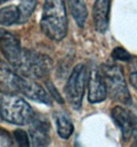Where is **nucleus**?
<instances>
[{"instance_id":"1","label":"nucleus","mask_w":137,"mask_h":147,"mask_svg":"<svg viewBox=\"0 0 137 147\" xmlns=\"http://www.w3.org/2000/svg\"><path fill=\"white\" fill-rule=\"evenodd\" d=\"M68 28L65 0H45L41 20L43 34L52 41L60 42L66 37Z\"/></svg>"},{"instance_id":"2","label":"nucleus","mask_w":137,"mask_h":147,"mask_svg":"<svg viewBox=\"0 0 137 147\" xmlns=\"http://www.w3.org/2000/svg\"><path fill=\"white\" fill-rule=\"evenodd\" d=\"M0 116L6 122L18 125H25L32 122L35 116L27 102L16 94L0 96Z\"/></svg>"},{"instance_id":"3","label":"nucleus","mask_w":137,"mask_h":147,"mask_svg":"<svg viewBox=\"0 0 137 147\" xmlns=\"http://www.w3.org/2000/svg\"><path fill=\"white\" fill-rule=\"evenodd\" d=\"M52 68V59L34 50L23 49L21 59L14 68L20 76L29 79L43 78Z\"/></svg>"},{"instance_id":"4","label":"nucleus","mask_w":137,"mask_h":147,"mask_svg":"<svg viewBox=\"0 0 137 147\" xmlns=\"http://www.w3.org/2000/svg\"><path fill=\"white\" fill-rule=\"evenodd\" d=\"M101 71L104 78L107 93L111 98L121 104L130 105L132 97L127 86L122 68L118 64H103Z\"/></svg>"},{"instance_id":"5","label":"nucleus","mask_w":137,"mask_h":147,"mask_svg":"<svg viewBox=\"0 0 137 147\" xmlns=\"http://www.w3.org/2000/svg\"><path fill=\"white\" fill-rule=\"evenodd\" d=\"M89 71L85 64H78L73 68L64 89L66 99L73 109H81Z\"/></svg>"},{"instance_id":"6","label":"nucleus","mask_w":137,"mask_h":147,"mask_svg":"<svg viewBox=\"0 0 137 147\" xmlns=\"http://www.w3.org/2000/svg\"><path fill=\"white\" fill-rule=\"evenodd\" d=\"M0 52L9 64L15 68L21 59L23 52L18 36L0 28Z\"/></svg>"},{"instance_id":"7","label":"nucleus","mask_w":137,"mask_h":147,"mask_svg":"<svg viewBox=\"0 0 137 147\" xmlns=\"http://www.w3.org/2000/svg\"><path fill=\"white\" fill-rule=\"evenodd\" d=\"M23 76L14 71L11 66L0 61V93L17 94L21 91Z\"/></svg>"},{"instance_id":"8","label":"nucleus","mask_w":137,"mask_h":147,"mask_svg":"<svg viewBox=\"0 0 137 147\" xmlns=\"http://www.w3.org/2000/svg\"><path fill=\"white\" fill-rule=\"evenodd\" d=\"M88 101L92 104L104 101L107 96L106 84L102 74L101 68L93 66L89 71L88 80Z\"/></svg>"},{"instance_id":"9","label":"nucleus","mask_w":137,"mask_h":147,"mask_svg":"<svg viewBox=\"0 0 137 147\" xmlns=\"http://www.w3.org/2000/svg\"><path fill=\"white\" fill-rule=\"evenodd\" d=\"M50 123L47 119L41 116H34L31 122L30 136L33 147H49Z\"/></svg>"},{"instance_id":"10","label":"nucleus","mask_w":137,"mask_h":147,"mask_svg":"<svg viewBox=\"0 0 137 147\" xmlns=\"http://www.w3.org/2000/svg\"><path fill=\"white\" fill-rule=\"evenodd\" d=\"M112 0H95L93 5V22L96 30L104 33L108 28Z\"/></svg>"},{"instance_id":"11","label":"nucleus","mask_w":137,"mask_h":147,"mask_svg":"<svg viewBox=\"0 0 137 147\" xmlns=\"http://www.w3.org/2000/svg\"><path fill=\"white\" fill-rule=\"evenodd\" d=\"M134 113L135 112L130 111V110L119 106H116L112 109V118L114 122L116 123V125L121 130L122 137L125 141H128L132 135Z\"/></svg>"},{"instance_id":"12","label":"nucleus","mask_w":137,"mask_h":147,"mask_svg":"<svg viewBox=\"0 0 137 147\" xmlns=\"http://www.w3.org/2000/svg\"><path fill=\"white\" fill-rule=\"evenodd\" d=\"M20 93L36 102L42 103V104L48 106L52 104L51 98L49 97L48 93L43 90L41 86H39L38 83H36L32 79L26 78H23Z\"/></svg>"},{"instance_id":"13","label":"nucleus","mask_w":137,"mask_h":147,"mask_svg":"<svg viewBox=\"0 0 137 147\" xmlns=\"http://www.w3.org/2000/svg\"><path fill=\"white\" fill-rule=\"evenodd\" d=\"M55 122L56 125V130L59 137L62 139L67 140L72 135L73 130V123L72 122L71 118L66 114L65 112L58 111L55 113Z\"/></svg>"},{"instance_id":"14","label":"nucleus","mask_w":137,"mask_h":147,"mask_svg":"<svg viewBox=\"0 0 137 147\" xmlns=\"http://www.w3.org/2000/svg\"><path fill=\"white\" fill-rule=\"evenodd\" d=\"M70 11L80 28H84L88 18V9L83 0H68Z\"/></svg>"},{"instance_id":"15","label":"nucleus","mask_w":137,"mask_h":147,"mask_svg":"<svg viewBox=\"0 0 137 147\" xmlns=\"http://www.w3.org/2000/svg\"><path fill=\"white\" fill-rule=\"evenodd\" d=\"M20 21L18 7L7 6L0 9V26H11Z\"/></svg>"},{"instance_id":"16","label":"nucleus","mask_w":137,"mask_h":147,"mask_svg":"<svg viewBox=\"0 0 137 147\" xmlns=\"http://www.w3.org/2000/svg\"><path fill=\"white\" fill-rule=\"evenodd\" d=\"M38 4V0H22L18 6L20 13V21L19 23L26 22L32 15L33 11Z\"/></svg>"},{"instance_id":"17","label":"nucleus","mask_w":137,"mask_h":147,"mask_svg":"<svg viewBox=\"0 0 137 147\" xmlns=\"http://www.w3.org/2000/svg\"><path fill=\"white\" fill-rule=\"evenodd\" d=\"M15 142L17 143V147H30L29 138L26 132L22 129H16L13 131Z\"/></svg>"},{"instance_id":"18","label":"nucleus","mask_w":137,"mask_h":147,"mask_svg":"<svg viewBox=\"0 0 137 147\" xmlns=\"http://www.w3.org/2000/svg\"><path fill=\"white\" fill-rule=\"evenodd\" d=\"M112 58L114 59L120 61H130L132 59V57L131 56L129 52H127V50L124 49L123 47H116L113 49L112 51Z\"/></svg>"},{"instance_id":"19","label":"nucleus","mask_w":137,"mask_h":147,"mask_svg":"<svg viewBox=\"0 0 137 147\" xmlns=\"http://www.w3.org/2000/svg\"><path fill=\"white\" fill-rule=\"evenodd\" d=\"M130 62V82L134 89L137 90V58H133Z\"/></svg>"},{"instance_id":"20","label":"nucleus","mask_w":137,"mask_h":147,"mask_svg":"<svg viewBox=\"0 0 137 147\" xmlns=\"http://www.w3.org/2000/svg\"><path fill=\"white\" fill-rule=\"evenodd\" d=\"M13 145L12 139L11 135L5 129L0 127V146L2 147H11Z\"/></svg>"},{"instance_id":"21","label":"nucleus","mask_w":137,"mask_h":147,"mask_svg":"<svg viewBox=\"0 0 137 147\" xmlns=\"http://www.w3.org/2000/svg\"><path fill=\"white\" fill-rule=\"evenodd\" d=\"M46 86H47L50 93L52 94V96L54 97V99L55 100V101L57 103H59V104H63V103H64V100H63V98L61 97V95L59 94V92H58L57 90H56L55 85L51 82H47L46 83Z\"/></svg>"},{"instance_id":"22","label":"nucleus","mask_w":137,"mask_h":147,"mask_svg":"<svg viewBox=\"0 0 137 147\" xmlns=\"http://www.w3.org/2000/svg\"><path fill=\"white\" fill-rule=\"evenodd\" d=\"M132 136L134 137V140H135V142L137 143V113H134V118H133Z\"/></svg>"},{"instance_id":"23","label":"nucleus","mask_w":137,"mask_h":147,"mask_svg":"<svg viewBox=\"0 0 137 147\" xmlns=\"http://www.w3.org/2000/svg\"><path fill=\"white\" fill-rule=\"evenodd\" d=\"M8 1H11V0H0V5L4 4V3H6V2H8Z\"/></svg>"},{"instance_id":"24","label":"nucleus","mask_w":137,"mask_h":147,"mask_svg":"<svg viewBox=\"0 0 137 147\" xmlns=\"http://www.w3.org/2000/svg\"><path fill=\"white\" fill-rule=\"evenodd\" d=\"M0 117H1V116H0Z\"/></svg>"}]
</instances>
